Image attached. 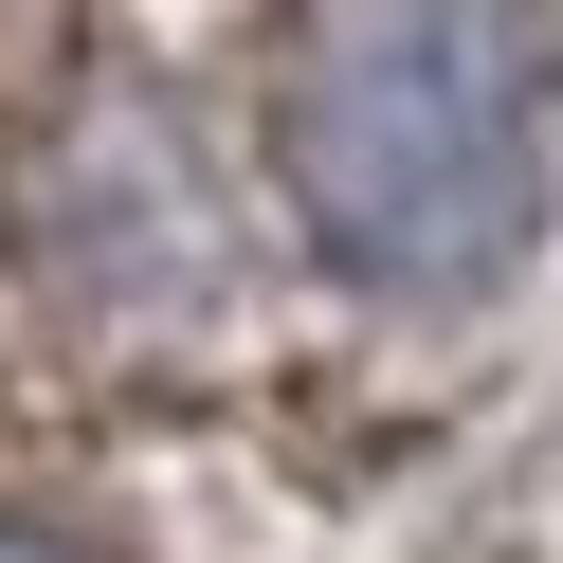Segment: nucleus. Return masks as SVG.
<instances>
[{
	"label": "nucleus",
	"mask_w": 563,
	"mask_h": 563,
	"mask_svg": "<svg viewBox=\"0 0 563 563\" xmlns=\"http://www.w3.org/2000/svg\"><path fill=\"white\" fill-rule=\"evenodd\" d=\"M0 563H37V545H0Z\"/></svg>",
	"instance_id": "2"
},
{
	"label": "nucleus",
	"mask_w": 563,
	"mask_h": 563,
	"mask_svg": "<svg viewBox=\"0 0 563 563\" xmlns=\"http://www.w3.org/2000/svg\"><path fill=\"white\" fill-rule=\"evenodd\" d=\"M273 183L364 291H473L563 200L545 0H309L273 55Z\"/></svg>",
	"instance_id": "1"
}]
</instances>
